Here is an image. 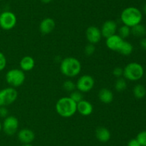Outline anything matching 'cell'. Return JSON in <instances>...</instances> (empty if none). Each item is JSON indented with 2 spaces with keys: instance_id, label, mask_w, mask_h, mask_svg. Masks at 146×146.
<instances>
[{
  "instance_id": "6da1fadb",
  "label": "cell",
  "mask_w": 146,
  "mask_h": 146,
  "mask_svg": "<svg viewBox=\"0 0 146 146\" xmlns=\"http://www.w3.org/2000/svg\"><path fill=\"white\" fill-rule=\"evenodd\" d=\"M56 111L62 117H71L77 112V103L70 97H63L56 103Z\"/></svg>"
},
{
  "instance_id": "7a4b0ae2",
  "label": "cell",
  "mask_w": 146,
  "mask_h": 146,
  "mask_svg": "<svg viewBox=\"0 0 146 146\" xmlns=\"http://www.w3.org/2000/svg\"><path fill=\"white\" fill-rule=\"evenodd\" d=\"M60 70L67 77H76L81 71V64L79 60L75 57H66L61 61Z\"/></svg>"
},
{
  "instance_id": "3957f363",
  "label": "cell",
  "mask_w": 146,
  "mask_h": 146,
  "mask_svg": "<svg viewBox=\"0 0 146 146\" xmlns=\"http://www.w3.org/2000/svg\"><path fill=\"white\" fill-rule=\"evenodd\" d=\"M143 14L141 10L135 7H129L124 9L121 14V21L124 25L133 27L141 24Z\"/></svg>"
},
{
  "instance_id": "277c9868",
  "label": "cell",
  "mask_w": 146,
  "mask_h": 146,
  "mask_svg": "<svg viewBox=\"0 0 146 146\" xmlns=\"http://www.w3.org/2000/svg\"><path fill=\"white\" fill-rule=\"evenodd\" d=\"M144 75V68L140 63L130 62L123 68V77L132 82L141 80Z\"/></svg>"
},
{
  "instance_id": "5b68a950",
  "label": "cell",
  "mask_w": 146,
  "mask_h": 146,
  "mask_svg": "<svg viewBox=\"0 0 146 146\" xmlns=\"http://www.w3.org/2000/svg\"><path fill=\"white\" fill-rule=\"evenodd\" d=\"M6 82L10 86L16 88L22 85L25 82L26 75L21 69H11L5 75Z\"/></svg>"
},
{
  "instance_id": "8992f818",
  "label": "cell",
  "mask_w": 146,
  "mask_h": 146,
  "mask_svg": "<svg viewBox=\"0 0 146 146\" xmlns=\"http://www.w3.org/2000/svg\"><path fill=\"white\" fill-rule=\"evenodd\" d=\"M18 92L14 87H8L0 90V106L11 104L17 100Z\"/></svg>"
},
{
  "instance_id": "52a82bcc",
  "label": "cell",
  "mask_w": 146,
  "mask_h": 146,
  "mask_svg": "<svg viewBox=\"0 0 146 146\" xmlns=\"http://www.w3.org/2000/svg\"><path fill=\"white\" fill-rule=\"evenodd\" d=\"M17 22V16L10 11H4L0 14V27L4 30H11Z\"/></svg>"
},
{
  "instance_id": "ba28073f",
  "label": "cell",
  "mask_w": 146,
  "mask_h": 146,
  "mask_svg": "<svg viewBox=\"0 0 146 146\" xmlns=\"http://www.w3.org/2000/svg\"><path fill=\"white\" fill-rule=\"evenodd\" d=\"M95 80L92 76L89 74H84L81 76L76 83V90L83 93L88 92L94 87Z\"/></svg>"
},
{
  "instance_id": "9c48e42d",
  "label": "cell",
  "mask_w": 146,
  "mask_h": 146,
  "mask_svg": "<svg viewBox=\"0 0 146 146\" xmlns=\"http://www.w3.org/2000/svg\"><path fill=\"white\" fill-rule=\"evenodd\" d=\"M19 128V120L15 116L8 115L4 119L2 123V130L6 135L12 136L17 132Z\"/></svg>"
},
{
  "instance_id": "30bf717a",
  "label": "cell",
  "mask_w": 146,
  "mask_h": 146,
  "mask_svg": "<svg viewBox=\"0 0 146 146\" xmlns=\"http://www.w3.org/2000/svg\"><path fill=\"white\" fill-rule=\"evenodd\" d=\"M86 37L88 43L96 44L99 42L102 37L101 29L96 26H90L86 31Z\"/></svg>"
},
{
  "instance_id": "8fae6325",
  "label": "cell",
  "mask_w": 146,
  "mask_h": 146,
  "mask_svg": "<svg viewBox=\"0 0 146 146\" xmlns=\"http://www.w3.org/2000/svg\"><path fill=\"white\" fill-rule=\"evenodd\" d=\"M100 29H101L102 37L106 39L116 34V31L118 30V25H117V23L113 20H107L102 24Z\"/></svg>"
},
{
  "instance_id": "7c38bea8",
  "label": "cell",
  "mask_w": 146,
  "mask_h": 146,
  "mask_svg": "<svg viewBox=\"0 0 146 146\" xmlns=\"http://www.w3.org/2000/svg\"><path fill=\"white\" fill-rule=\"evenodd\" d=\"M123 39L120 37L118 34H115L111 37L106 38V44L109 50L114 52H118L121 49L123 43L124 42Z\"/></svg>"
},
{
  "instance_id": "4fadbf2b",
  "label": "cell",
  "mask_w": 146,
  "mask_h": 146,
  "mask_svg": "<svg viewBox=\"0 0 146 146\" xmlns=\"http://www.w3.org/2000/svg\"><path fill=\"white\" fill-rule=\"evenodd\" d=\"M17 137L22 144H31L35 139V134L31 129L23 128L18 132Z\"/></svg>"
},
{
  "instance_id": "5bb4252c",
  "label": "cell",
  "mask_w": 146,
  "mask_h": 146,
  "mask_svg": "<svg viewBox=\"0 0 146 146\" xmlns=\"http://www.w3.org/2000/svg\"><path fill=\"white\" fill-rule=\"evenodd\" d=\"M94 111V107L89 101L83 100L77 103V112L82 116H89Z\"/></svg>"
},
{
  "instance_id": "9a60e30c",
  "label": "cell",
  "mask_w": 146,
  "mask_h": 146,
  "mask_svg": "<svg viewBox=\"0 0 146 146\" xmlns=\"http://www.w3.org/2000/svg\"><path fill=\"white\" fill-rule=\"evenodd\" d=\"M56 27V22L52 18L47 17L44 19L40 22L39 30L41 34H48L54 29Z\"/></svg>"
},
{
  "instance_id": "2e32d148",
  "label": "cell",
  "mask_w": 146,
  "mask_h": 146,
  "mask_svg": "<svg viewBox=\"0 0 146 146\" xmlns=\"http://www.w3.org/2000/svg\"><path fill=\"white\" fill-rule=\"evenodd\" d=\"M111 137V132L105 127H98L96 130V137L101 143H107Z\"/></svg>"
},
{
  "instance_id": "e0dca14e",
  "label": "cell",
  "mask_w": 146,
  "mask_h": 146,
  "mask_svg": "<svg viewBox=\"0 0 146 146\" xmlns=\"http://www.w3.org/2000/svg\"><path fill=\"white\" fill-rule=\"evenodd\" d=\"M35 66V60L31 56H24L19 62V67L22 71L29 72L34 69Z\"/></svg>"
},
{
  "instance_id": "ac0fdd59",
  "label": "cell",
  "mask_w": 146,
  "mask_h": 146,
  "mask_svg": "<svg viewBox=\"0 0 146 146\" xmlns=\"http://www.w3.org/2000/svg\"><path fill=\"white\" fill-rule=\"evenodd\" d=\"M98 99L104 104H110L113 100V93L110 89L102 88L98 94Z\"/></svg>"
},
{
  "instance_id": "d6986e66",
  "label": "cell",
  "mask_w": 146,
  "mask_h": 146,
  "mask_svg": "<svg viewBox=\"0 0 146 146\" xmlns=\"http://www.w3.org/2000/svg\"><path fill=\"white\" fill-rule=\"evenodd\" d=\"M131 34L136 37L143 38L146 35V28L144 25L141 24H138L134 27H131Z\"/></svg>"
},
{
  "instance_id": "ffe728a7",
  "label": "cell",
  "mask_w": 146,
  "mask_h": 146,
  "mask_svg": "<svg viewBox=\"0 0 146 146\" xmlns=\"http://www.w3.org/2000/svg\"><path fill=\"white\" fill-rule=\"evenodd\" d=\"M133 93L135 98L143 99L146 95V88L144 85L141 84H138L134 86L133 89Z\"/></svg>"
},
{
  "instance_id": "44dd1931",
  "label": "cell",
  "mask_w": 146,
  "mask_h": 146,
  "mask_svg": "<svg viewBox=\"0 0 146 146\" xmlns=\"http://www.w3.org/2000/svg\"><path fill=\"white\" fill-rule=\"evenodd\" d=\"M133 51V46L132 45V44L129 42L124 40L118 52L123 56H128L132 54Z\"/></svg>"
},
{
  "instance_id": "7402d4cb",
  "label": "cell",
  "mask_w": 146,
  "mask_h": 146,
  "mask_svg": "<svg viewBox=\"0 0 146 146\" xmlns=\"http://www.w3.org/2000/svg\"><path fill=\"white\" fill-rule=\"evenodd\" d=\"M127 88L126 80L124 77H119L117 78L115 82V89L117 92H123Z\"/></svg>"
},
{
  "instance_id": "603a6c76",
  "label": "cell",
  "mask_w": 146,
  "mask_h": 146,
  "mask_svg": "<svg viewBox=\"0 0 146 146\" xmlns=\"http://www.w3.org/2000/svg\"><path fill=\"white\" fill-rule=\"evenodd\" d=\"M118 34L120 37H122L123 40H125V38H128V37L131 34V27L123 24V25L121 26V27H120V28L118 29Z\"/></svg>"
},
{
  "instance_id": "cb8c5ba5",
  "label": "cell",
  "mask_w": 146,
  "mask_h": 146,
  "mask_svg": "<svg viewBox=\"0 0 146 146\" xmlns=\"http://www.w3.org/2000/svg\"><path fill=\"white\" fill-rule=\"evenodd\" d=\"M69 97L76 103L79 102L81 100H84V94H83V92H80L78 90H75L73 92H71Z\"/></svg>"
},
{
  "instance_id": "d4e9b609",
  "label": "cell",
  "mask_w": 146,
  "mask_h": 146,
  "mask_svg": "<svg viewBox=\"0 0 146 146\" xmlns=\"http://www.w3.org/2000/svg\"><path fill=\"white\" fill-rule=\"evenodd\" d=\"M63 88L66 90V92H71L74 90H75L76 89V83L74 82H73L71 80H67L63 84Z\"/></svg>"
},
{
  "instance_id": "484cf974",
  "label": "cell",
  "mask_w": 146,
  "mask_h": 146,
  "mask_svg": "<svg viewBox=\"0 0 146 146\" xmlns=\"http://www.w3.org/2000/svg\"><path fill=\"white\" fill-rule=\"evenodd\" d=\"M96 50V48L95 44L88 43L85 47V49H84V53L86 56L90 57V56H92L95 53Z\"/></svg>"
},
{
  "instance_id": "4316f807",
  "label": "cell",
  "mask_w": 146,
  "mask_h": 146,
  "mask_svg": "<svg viewBox=\"0 0 146 146\" xmlns=\"http://www.w3.org/2000/svg\"><path fill=\"white\" fill-rule=\"evenodd\" d=\"M136 139L141 146H146V130L140 132L137 135Z\"/></svg>"
},
{
  "instance_id": "83f0119b",
  "label": "cell",
  "mask_w": 146,
  "mask_h": 146,
  "mask_svg": "<svg viewBox=\"0 0 146 146\" xmlns=\"http://www.w3.org/2000/svg\"><path fill=\"white\" fill-rule=\"evenodd\" d=\"M7 60L4 53L0 52V72L3 71L7 67Z\"/></svg>"
},
{
  "instance_id": "f1b7e54d",
  "label": "cell",
  "mask_w": 146,
  "mask_h": 146,
  "mask_svg": "<svg viewBox=\"0 0 146 146\" xmlns=\"http://www.w3.org/2000/svg\"><path fill=\"white\" fill-rule=\"evenodd\" d=\"M113 74L115 76L116 78L122 77L123 75V68L121 67H116L113 70Z\"/></svg>"
},
{
  "instance_id": "f546056e",
  "label": "cell",
  "mask_w": 146,
  "mask_h": 146,
  "mask_svg": "<svg viewBox=\"0 0 146 146\" xmlns=\"http://www.w3.org/2000/svg\"><path fill=\"white\" fill-rule=\"evenodd\" d=\"M9 110L6 106H0V118H5L8 116Z\"/></svg>"
},
{
  "instance_id": "4dcf8cb0",
  "label": "cell",
  "mask_w": 146,
  "mask_h": 146,
  "mask_svg": "<svg viewBox=\"0 0 146 146\" xmlns=\"http://www.w3.org/2000/svg\"><path fill=\"white\" fill-rule=\"evenodd\" d=\"M127 146H141L136 138L131 139L128 141Z\"/></svg>"
},
{
  "instance_id": "1f68e13d",
  "label": "cell",
  "mask_w": 146,
  "mask_h": 146,
  "mask_svg": "<svg viewBox=\"0 0 146 146\" xmlns=\"http://www.w3.org/2000/svg\"><path fill=\"white\" fill-rule=\"evenodd\" d=\"M140 46L143 50L146 51V37H143L140 41Z\"/></svg>"
},
{
  "instance_id": "d6a6232c",
  "label": "cell",
  "mask_w": 146,
  "mask_h": 146,
  "mask_svg": "<svg viewBox=\"0 0 146 146\" xmlns=\"http://www.w3.org/2000/svg\"><path fill=\"white\" fill-rule=\"evenodd\" d=\"M51 1H52V0H41V2L44 3V4H48V3L51 2Z\"/></svg>"
},
{
  "instance_id": "836d02e7",
  "label": "cell",
  "mask_w": 146,
  "mask_h": 146,
  "mask_svg": "<svg viewBox=\"0 0 146 146\" xmlns=\"http://www.w3.org/2000/svg\"><path fill=\"white\" fill-rule=\"evenodd\" d=\"M1 130H2V123L0 121V133H1Z\"/></svg>"
},
{
  "instance_id": "e575fe53",
  "label": "cell",
  "mask_w": 146,
  "mask_h": 146,
  "mask_svg": "<svg viewBox=\"0 0 146 146\" xmlns=\"http://www.w3.org/2000/svg\"><path fill=\"white\" fill-rule=\"evenodd\" d=\"M21 146H33L31 144H23Z\"/></svg>"
},
{
  "instance_id": "d590c367",
  "label": "cell",
  "mask_w": 146,
  "mask_h": 146,
  "mask_svg": "<svg viewBox=\"0 0 146 146\" xmlns=\"http://www.w3.org/2000/svg\"><path fill=\"white\" fill-rule=\"evenodd\" d=\"M143 10H144V12H145V14H146V4L145 5V7H144Z\"/></svg>"
},
{
  "instance_id": "8d00e7d4",
  "label": "cell",
  "mask_w": 146,
  "mask_h": 146,
  "mask_svg": "<svg viewBox=\"0 0 146 146\" xmlns=\"http://www.w3.org/2000/svg\"><path fill=\"white\" fill-rule=\"evenodd\" d=\"M0 14H1V11H0Z\"/></svg>"
},
{
  "instance_id": "74e56055",
  "label": "cell",
  "mask_w": 146,
  "mask_h": 146,
  "mask_svg": "<svg viewBox=\"0 0 146 146\" xmlns=\"http://www.w3.org/2000/svg\"><path fill=\"white\" fill-rule=\"evenodd\" d=\"M0 1H1V0H0Z\"/></svg>"
}]
</instances>
